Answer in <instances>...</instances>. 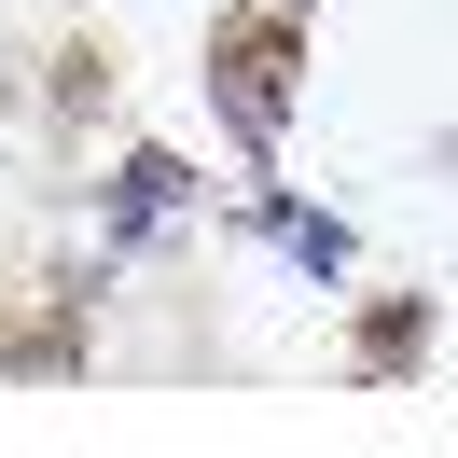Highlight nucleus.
<instances>
[{
  "mask_svg": "<svg viewBox=\"0 0 458 458\" xmlns=\"http://www.w3.org/2000/svg\"><path fill=\"white\" fill-rule=\"evenodd\" d=\"M223 236H264V250H278L292 278L319 292V306H347V292H361V223H347V208H306V195H292L278 167H264V181H236Z\"/></svg>",
  "mask_w": 458,
  "mask_h": 458,
  "instance_id": "nucleus-3",
  "label": "nucleus"
},
{
  "mask_svg": "<svg viewBox=\"0 0 458 458\" xmlns=\"http://www.w3.org/2000/svg\"><path fill=\"white\" fill-rule=\"evenodd\" d=\"M195 223H208V167H195V153H181V140H112V167L84 181V278H70V292L167 264Z\"/></svg>",
  "mask_w": 458,
  "mask_h": 458,
  "instance_id": "nucleus-2",
  "label": "nucleus"
},
{
  "mask_svg": "<svg viewBox=\"0 0 458 458\" xmlns=\"http://www.w3.org/2000/svg\"><path fill=\"white\" fill-rule=\"evenodd\" d=\"M430 334H445V319H430V292H375L361 334H347V375H361V389H403V375L430 361Z\"/></svg>",
  "mask_w": 458,
  "mask_h": 458,
  "instance_id": "nucleus-4",
  "label": "nucleus"
},
{
  "mask_svg": "<svg viewBox=\"0 0 458 458\" xmlns=\"http://www.w3.org/2000/svg\"><path fill=\"white\" fill-rule=\"evenodd\" d=\"M195 98H208V125H223L236 181H264L292 153V98H306V14H292V0H208Z\"/></svg>",
  "mask_w": 458,
  "mask_h": 458,
  "instance_id": "nucleus-1",
  "label": "nucleus"
},
{
  "mask_svg": "<svg viewBox=\"0 0 458 458\" xmlns=\"http://www.w3.org/2000/svg\"><path fill=\"white\" fill-rule=\"evenodd\" d=\"M292 14H306V0H292Z\"/></svg>",
  "mask_w": 458,
  "mask_h": 458,
  "instance_id": "nucleus-5",
  "label": "nucleus"
}]
</instances>
